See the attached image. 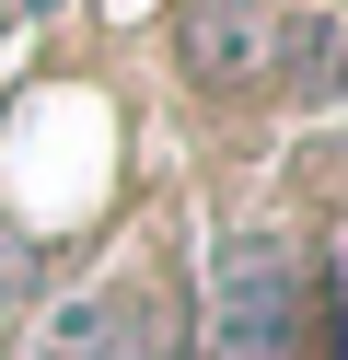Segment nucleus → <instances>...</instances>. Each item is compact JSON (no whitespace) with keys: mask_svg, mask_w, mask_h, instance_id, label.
Masks as SVG:
<instances>
[{"mask_svg":"<svg viewBox=\"0 0 348 360\" xmlns=\"http://www.w3.org/2000/svg\"><path fill=\"white\" fill-rule=\"evenodd\" d=\"M23 360H174V302L139 290V279L70 290V302H46V326L23 337Z\"/></svg>","mask_w":348,"mask_h":360,"instance_id":"f257e3e1","label":"nucleus"},{"mask_svg":"<svg viewBox=\"0 0 348 360\" xmlns=\"http://www.w3.org/2000/svg\"><path fill=\"white\" fill-rule=\"evenodd\" d=\"M221 360H290L302 349V267L290 244H221Z\"/></svg>","mask_w":348,"mask_h":360,"instance_id":"f03ea898","label":"nucleus"},{"mask_svg":"<svg viewBox=\"0 0 348 360\" xmlns=\"http://www.w3.org/2000/svg\"><path fill=\"white\" fill-rule=\"evenodd\" d=\"M174 47H186V70L198 82H267V47H278V24L255 12V0H186L174 12Z\"/></svg>","mask_w":348,"mask_h":360,"instance_id":"7ed1b4c3","label":"nucleus"},{"mask_svg":"<svg viewBox=\"0 0 348 360\" xmlns=\"http://www.w3.org/2000/svg\"><path fill=\"white\" fill-rule=\"evenodd\" d=\"M23 279H35V244H23V233H0V290H23Z\"/></svg>","mask_w":348,"mask_h":360,"instance_id":"20e7f679","label":"nucleus"},{"mask_svg":"<svg viewBox=\"0 0 348 360\" xmlns=\"http://www.w3.org/2000/svg\"><path fill=\"white\" fill-rule=\"evenodd\" d=\"M325 117H348V70H337V94H325Z\"/></svg>","mask_w":348,"mask_h":360,"instance_id":"39448f33","label":"nucleus"}]
</instances>
